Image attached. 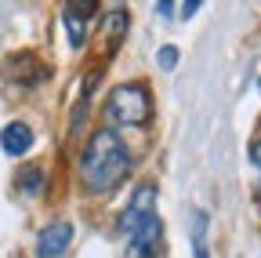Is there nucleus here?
<instances>
[{
  "label": "nucleus",
  "instance_id": "nucleus-9",
  "mask_svg": "<svg viewBox=\"0 0 261 258\" xmlns=\"http://www.w3.org/2000/svg\"><path fill=\"white\" fill-rule=\"evenodd\" d=\"M160 66H163V69H174V66H178V48H171V44L160 48Z\"/></svg>",
  "mask_w": 261,
  "mask_h": 258
},
{
  "label": "nucleus",
  "instance_id": "nucleus-4",
  "mask_svg": "<svg viewBox=\"0 0 261 258\" xmlns=\"http://www.w3.org/2000/svg\"><path fill=\"white\" fill-rule=\"evenodd\" d=\"M73 244V225L69 222H51L47 229H40L37 240V258H62Z\"/></svg>",
  "mask_w": 261,
  "mask_h": 258
},
{
  "label": "nucleus",
  "instance_id": "nucleus-6",
  "mask_svg": "<svg viewBox=\"0 0 261 258\" xmlns=\"http://www.w3.org/2000/svg\"><path fill=\"white\" fill-rule=\"evenodd\" d=\"M0 149H4L8 156H25V153L33 149V131H29V124L11 120L4 131H0Z\"/></svg>",
  "mask_w": 261,
  "mask_h": 258
},
{
  "label": "nucleus",
  "instance_id": "nucleus-3",
  "mask_svg": "<svg viewBox=\"0 0 261 258\" xmlns=\"http://www.w3.org/2000/svg\"><path fill=\"white\" fill-rule=\"evenodd\" d=\"M156 218H160V215H156V185H152V182H142V185L135 189V197H130V204H127L120 225H123L127 237H135L138 229H145V225L156 222Z\"/></svg>",
  "mask_w": 261,
  "mask_h": 258
},
{
  "label": "nucleus",
  "instance_id": "nucleus-2",
  "mask_svg": "<svg viewBox=\"0 0 261 258\" xmlns=\"http://www.w3.org/2000/svg\"><path fill=\"white\" fill-rule=\"evenodd\" d=\"M106 113L127 127H142L152 113V99L142 84H116L109 91V102H106Z\"/></svg>",
  "mask_w": 261,
  "mask_h": 258
},
{
  "label": "nucleus",
  "instance_id": "nucleus-13",
  "mask_svg": "<svg viewBox=\"0 0 261 258\" xmlns=\"http://www.w3.org/2000/svg\"><path fill=\"white\" fill-rule=\"evenodd\" d=\"M156 11H160L163 18H171V15H174V4H167V0H163V4H156Z\"/></svg>",
  "mask_w": 261,
  "mask_h": 258
},
{
  "label": "nucleus",
  "instance_id": "nucleus-1",
  "mask_svg": "<svg viewBox=\"0 0 261 258\" xmlns=\"http://www.w3.org/2000/svg\"><path fill=\"white\" fill-rule=\"evenodd\" d=\"M130 168V153L127 146L120 142L116 131L102 127V131H94L84 156H80V178L91 193H109Z\"/></svg>",
  "mask_w": 261,
  "mask_h": 258
},
{
  "label": "nucleus",
  "instance_id": "nucleus-11",
  "mask_svg": "<svg viewBox=\"0 0 261 258\" xmlns=\"http://www.w3.org/2000/svg\"><path fill=\"white\" fill-rule=\"evenodd\" d=\"M196 11H200V4H196V0H189V4L174 8V15H181V18H189V15H196Z\"/></svg>",
  "mask_w": 261,
  "mask_h": 258
},
{
  "label": "nucleus",
  "instance_id": "nucleus-8",
  "mask_svg": "<svg viewBox=\"0 0 261 258\" xmlns=\"http://www.w3.org/2000/svg\"><path fill=\"white\" fill-rule=\"evenodd\" d=\"M106 33H109V48H120V37L127 33V15L116 8V11H109V18H106Z\"/></svg>",
  "mask_w": 261,
  "mask_h": 258
},
{
  "label": "nucleus",
  "instance_id": "nucleus-10",
  "mask_svg": "<svg viewBox=\"0 0 261 258\" xmlns=\"http://www.w3.org/2000/svg\"><path fill=\"white\" fill-rule=\"evenodd\" d=\"M37 178H40V168H25L22 185H25V189H37ZM40 182H44V178H40Z\"/></svg>",
  "mask_w": 261,
  "mask_h": 258
},
{
  "label": "nucleus",
  "instance_id": "nucleus-12",
  "mask_svg": "<svg viewBox=\"0 0 261 258\" xmlns=\"http://www.w3.org/2000/svg\"><path fill=\"white\" fill-rule=\"evenodd\" d=\"M250 160H254V164H257V171H261V138L250 146Z\"/></svg>",
  "mask_w": 261,
  "mask_h": 258
},
{
  "label": "nucleus",
  "instance_id": "nucleus-5",
  "mask_svg": "<svg viewBox=\"0 0 261 258\" xmlns=\"http://www.w3.org/2000/svg\"><path fill=\"white\" fill-rule=\"evenodd\" d=\"M94 11H98L94 0H84V4H69V8H65V37H69L73 48H84V26H87V18Z\"/></svg>",
  "mask_w": 261,
  "mask_h": 258
},
{
  "label": "nucleus",
  "instance_id": "nucleus-7",
  "mask_svg": "<svg viewBox=\"0 0 261 258\" xmlns=\"http://www.w3.org/2000/svg\"><path fill=\"white\" fill-rule=\"evenodd\" d=\"M192 251H196V258H211L207 254V215L203 211L192 215Z\"/></svg>",
  "mask_w": 261,
  "mask_h": 258
}]
</instances>
